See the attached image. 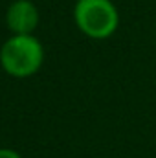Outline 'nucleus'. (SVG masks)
Returning a JSON list of instances; mask_svg holds the SVG:
<instances>
[{
  "instance_id": "f257e3e1",
  "label": "nucleus",
  "mask_w": 156,
  "mask_h": 158,
  "mask_svg": "<svg viewBox=\"0 0 156 158\" xmlns=\"http://www.w3.org/2000/svg\"><path fill=\"white\" fill-rule=\"evenodd\" d=\"M42 46L31 35H15L0 50L4 70L15 77H28L35 74L42 64Z\"/></svg>"
},
{
  "instance_id": "f03ea898",
  "label": "nucleus",
  "mask_w": 156,
  "mask_h": 158,
  "mask_svg": "<svg viewBox=\"0 0 156 158\" xmlns=\"http://www.w3.org/2000/svg\"><path fill=\"white\" fill-rule=\"evenodd\" d=\"M79 30L92 39H107L117 30L119 15L110 0H79L76 4Z\"/></svg>"
},
{
  "instance_id": "7ed1b4c3",
  "label": "nucleus",
  "mask_w": 156,
  "mask_h": 158,
  "mask_svg": "<svg viewBox=\"0 0 156 158\" xmlns=\"http://www.w3.org/2000/svg\"><path fill=\"white\" fill-rule=\"evenodd\" d=\"M7 26L17 35H30L39 24V11L30 0H17L7 9Z\"/></svg>"
},
{
  "instance_id": "20e7f679",
  "label": "nucleus",
  "mask_w": 156,
  "mask_h": 158,
  "mask_svg": "<svg viewBox=\"0 0 156 158\" xmlns=\"http://www.w3.org/2000/svg\"><path fill=\"white\" fill-rule=\"evenodd\" d=\"M0 158H20V155L11 149H0Z\"/></svg>"
}]
</instances>
